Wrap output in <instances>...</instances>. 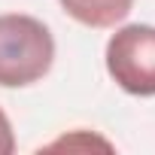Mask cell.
<instances>
[{"instance_id": "6da1fadb", "label": "cell", "mask_w": 155, "mask_h": 155, "mask_svg": "<svg viewBox=\"0 0 155 155\" xmlns=\"http://www.w3.org/2000/svg\"><path fill=\"white\" fill-rule=\"evenodd\" d=\"M55 61V40L52 31L21 12L0 15V85L3 88H25L40 82L52 70Z\"/></svg>"}, {"instance_id": "7a4b0ae2", "label": "cell", "mask_w": 155, "mask_h": 155, "mask_svg": "<svg viewBox=\"0 0 155 155\" xmlns=\"http://www.w3.org/2000/svg\"><path fill=\"white\" fill-rule=\"evenodd\" d=\"M107 73L116 85L137 97L155 94V28L125 25L107 43Z\"/></svg>"}, {"instance_id": "3957f363", "label": "cell", "mask_w": 155, "mask_h": 155, "mask_svg": "<svg viewBox=\"0 0 155 155\" xmlns=\"http://www.w3.org/2000/svg\"><path fill=\"white\" fill-rule=\"evenodd\" d=\"M61 9L85 28H116L128 18L134 0H58Z\"/></svg>"}, {"instance_id": "277c9868", "label": "cell", "mask_w": 155, "mask_h": 155, "mask_svg": "<svg viewBox=\"0 0 155 155\" xmlns=\"http://www.w3.org/2000/svg\"><path fill=\"white\" fill-rule=\"evenodd\" d=\"M12 152H15V134H12L6 113L0 110V155H12Z\"/></svg>"}]
</instances>
